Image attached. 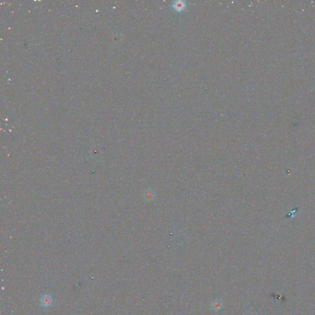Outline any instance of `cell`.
<instances>
[{"instance_id":"1","label":"cell","mask_w":315,"mask_h":315,"mask_svg":"<svg viewBox=\"0 0 315 315\" xmlns=\"http://www.w3.org/2000/svg\"><path fill=\"white\" fill-rule=\"evenodd\" d=\"M222 306H223V303H222V300H220L219 299L215 300L211 303V309L214 311H219L221 309V308H222Z\"/></svg>"},{"instance_id":"2","label":"cell","mask_w":315,"mask_h":315,"mask_svg":"<svg viewBox=\"0 0 315 315\" xmlns=\"http://www.w3.org/2000/svg\"><path fill=\"white\" fill-rule=\"evenodd\" d=\"M53 301V299L49 295H44L42 298L41 299V302L43 306H48L51 305Z\"/></svg>"},{"instance_id":"3","label":"cell","mask_w":315,"mask_h":315,"mask_svg":"<svg viewBox=\"0 0 315 315\" xmlns=\"http://www.w3.org/2000/svg\"><path fill=\"white\" fill-rule=\"evenodd\" d=\"M175 8H176V9H177L178 10H182V9L183 8L184 5H183V4H182V2H177V3L175 4Z\"/></svg>"}]
</instances>
